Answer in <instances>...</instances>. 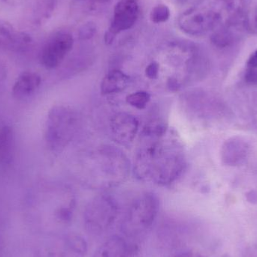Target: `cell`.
<instances>
[{"mask_svg": "<svg viewBox=\"0 0 257 257\" xmlns=\"http://www.w3.org/2000/svg\"><path fill=\"white\" fill-rule=\"evenodd\" d=\"M159 72V65L157 63H150L145 69V74L150 79H154L157 78Z\"/></svg>", "mask_w": 257, "mask_h": 257, "instance_id": "ffe728a7", "label": "cell"}, {"mask_svg": "<svg viewBox=\"0 0 257 257\" xmlns=\"http://www.w3.org/2000/svg\"><path fill=\"white\" fill-rule=\"evenodd\" d=\"M127 239L115 235L107 238L91 257H128L131 252Z\"/></svg>", "mask_w": 257, "mask_h": 257, "instance_id": "8fae6325", "label": "cell"}, {"mask_svg": "<svg viewBox=\"0 0 257 257\" xmlns=\"http://www.w3.org/2000/svg\"><path fill=\"white\" fill-rule=\"evenodd\" d=\"M150 99L151 96L149 93L145 91H138L128 95L126 98V102L131 106L142 110L146 107Z\"/></svg>", "mask_w": 257, "mask_h": 257, "instance_id": "e0dca14e", "label": "cell"}, {"mask_svg": "<svg viewBox=\"0 0 257 257\" xmlns=\"http://www.w3.org/2000/svg\"><path fill=\"white\" fill-rule=\"evenodd\" d=\"M136 0H120L114 8L112 22L105 35V43L111 45L119 33L131 28L139 16Z\"/></svg>", "mask_w": 257, "mask_h": 257, "instance_id": "52a82bcc", "label": "cell"}, {"mask_svg": "<svg viewBox=\"0 0 257 257\" xmlns=\"http://www.w3.org/2000/svg\"><path fill=\"white\" fill-rule=\"evenodd\" d=\"M111 128L114 137L122 142L133 140L138 130V122L133 116L120 114L113 117Z\"/></svg>", "mask_w": 257, "mask_h": 257, "instance_id": "4fadbf2b", "label": "cell"}, {"mask_svg": "<svg viewBox=\"0 0 257 257\" xmlns=\"http://www.w3.org/2000/svg\"><path fill=\"white\" fill-rule=\"evenodd\" d=\"M8 69L6 63L0 59V85L4 82L7 78Z\"/></svg>", "mask_w": 257, "mask_h": 257, "instance_id": "44dd1931", "label": "cell"}, {"mask_svg": "<svg viewBox=\"0 0 257 257\" xmlns=\"http://www.w3.org/2000/svg\"><path fill=\"white\" fill-rule=\"evenodd\" d=\"M78 126V116L72 108L63 105L54 107L48 113L45 139L48 148L60 151L74 137Z\"/></svg>", "mask_w": 257, "mask_h": 257, "instance_id": "3957f363", "label": "cell"}, {"mask_svg": "<svg viewBox=\"0 0 257 257\" xmlns=\"http://www.w3.org/2000/svg\"><path fill=\"white\" fill-rule=\"evenodd\" d=\"M254 22H255V24H256V26L257 27V7H256V10H255V12H254Z\"/></svg>", "mask_w": 257, "mask_h": 257, "instance_id": "603a6c76", "label": "cell"}, {"mask_svg": "<svg viewBox=\"0 0 257 257\" xmlns=\"http://www.w3.org/2000/svg\"><path fill=\"white\" fill-rule=\"evenodd\" d=\"M150 17L151 21L156 24L166 22L170 17V10L166 5H158L152 9Z\"/></svg>", "mask_w": 257, "mask_h": 257, "instance_id": "ac0fdd59", "label": "cell"}, {"mask_svg": "<svg viewBox=\"0 0 257 257\" xmlns=\"http://www.w3.org/2000/svg\"><path fill=\"white\" fill-rule=\"evenodd\" d=\"M244 83L247 84L257 83V50L250 55L246 63Z\"/></svg>", "mask_w": 257, "mask_h": 257, "instance_id": "2e32d148", "label": "cell"}, {"mask_svg": "<svg viewBox=\"0 0 257 257\" xmlns=\"http://www.w3.org/2000/svg\"><path fill=\"white\" fill-rule=\"evenodd\" d=\"M176 257H203L198 253H193V252H185V253H181Z\"/></svg>", "mask_w": 257, "mask_h": 257, "instance_id": "7402d4cb", "label": "cell"}, {"mask_svg": "<svg viewBox=\"0 0 257 257\" xmlns=\"http://www.w3.org/2000/svg\"><path fill=\"white\" fill-rule=\"evenodd\" d=\"M15 137L13 128L0 126V166L10 164L15 156Z\"/></svg>", "mask_w": 257, "mask_h": 257, "instance_id": "5bb4252c", "label": "cell"}, {"mask_svg": "<svg viewBox=\"0 0 257 257\" xmlns=\"http://www.w3.org/2000/svg\"><path fill=\"white\" fill-rule=\"evenodd\" d=\"M96 33V27L94 24H86L80 32V36L83 39H90Z\"/></svg>", "mask_w": 257, "mask_h": 257, "instance_id": "d6986e66", "label": "cell"}, {"mask_svg": "<svg viewBox=\"0 0 257 257\" xmlns=\"http://www.w3.org/2000/svg\"><path fill=\"white\" fill-rule=\"evenodd\" d=\"M42 83L40 75L33 72H24L18 77L13 87L12 95L16 99H24L35 93Z\"/></svg>", "mask_w": 257, "mask_h": 257, "instance_id": "7c38bea8", "label": "cell"}, {"mask_svg": "<svg viewBox=\"0 0 257 257\" xmlns=\"http://www.w3.org/2000/svg\"><path fill=\"white\" fill-rule=\"evenodd\" d=\"M130 78L120 70H113L105 75L101 84V91L104 94L120 93L127 87Z\"/></svg>", "mask_w": 257, "mask_h": 257, "instance_id": "9a60e30c", "label": "cell"}, {"mask_svg": "<svg viewBox=\"0 0 257 257\" xmlns=\"http://www.w3.org/2000/svg\"><path fill=\"white\" fill-rule=\"evenodd\" d=\"M88 243L83 235L66 232L54 235L47 247V257H86Z\"/></svg>", "mask_w": 257, "mask_h": 257, "instance_id": "5b68a950", "label": "cell"}, {"mask_svg": "<svg viewBox=\"0 0 257 257\" xmlns=\"http://www.w3.org/2000/svg\"><path fill=\"white\" fill-rule=\"evenodd\" d=\"M31 44L30 35L16 30L8 23L0 21V49L9 52H24Z\"/></svg>", "mask_w": 257, "mask_h": 257, "instance_id": "9c48e42d", "label": "cell"}, {"mask_svg": "<svg viewBox=\"0 0 257 257\" xmlns=\"http://www.w3.org/2000/svg\"><path fill=\"white\" fill-rule=\"evenodd\" d=\"M120 214V206L114 198L107 195L98 196L86 207L84 228L91 235L106 233L114 226Z\"/></svg>", "mask_w": 257, "mask_h": 257, "instance_id": "277c9868", "label": "cell"}, {"mask_svg": "<svg viewBox=\"0 0 257 257\" xmlns=\"http://www.w3.org/2000/svg\"><path fill=\"white\" fill-rule=\"evenodd\" d=\"M73 36L66 32H59L51 36L40 54L41 63L48 69L58 67L73 48Z\"/></svg>", "mask_w": 257, "mask_h": 257, "instance_id": "8992f818", "label": "cell"}, {"mask_svg": "<svg viewBox=\"0 0 257 257\" xmlns=\"http://www.w3.org/2000/svg\"><path fill=\"white\" fill-rule=\"evenodd\" d=\"M240 94V106L249 124L257 131V83L244 84Z\"/></svg>", "mask_w": 257, "mask_h": 257, "instance_id": "30bf717a", "label": "cell"}, {"mask_svg": "<svg viewBox=\"0 0 257 257\" xmlns=\"http://www.w3.org/2000/svg\"><path fill=\"white\" fill-rule=\"evenodd\" d=\"M232 10L229 0H215L211 4L192 8L180 17L181 30L191 36H202L220 27Z\"/></svg>", "mask_w": 257, "mask_h": 257, "instance_id": "6da1fadb", "label": "cell"}, {"mask_svg": "<svg viewBox=\"0 0 257 257\" xmlns=\"http://www.w3.org/2000/svg\"><path fill=\"white\" fill-rule=\"evenodd\" d=\"M249 142L241 136H234L225 141L220 151L222 163L228 166L243 164L250 154Z\"/></svg>", "mask_w": 257, "mask_h": 257, "instance_id": "ba28073f", "label": "cell"}, {"mask_svg": "<svg viewBox=\"0 0 257 257\" xmlns=\"http://www.w3.org/2000/svg\"><path fill=\"white\" fill-rule=\"evenodd\" d=\"M159 211L157 196L144 193L136 198L130 206L122 224V231L127 238H136L147 233L154 226Z\"/></svg>", "mask_w": 257, "mask_h": 257, "instance_id": "7a4b0ae2", "label": "cell"}]
</instances>
